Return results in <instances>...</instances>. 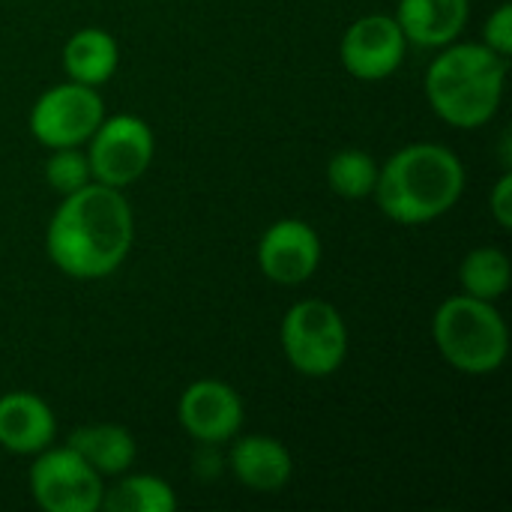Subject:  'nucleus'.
Returning <instances> with one entry per match:
<instances>
[{"mask_svg": "<svg viewBox=\"0 0 512 512\" xmlns=\"http://www.w3.org/2000/svg\"><path fill=\"white\" fill-rule=\"evenodd\" d=\"M105 120V105L96 87L66 81L45 90L30 111V132L45 147H81Z\"/></svg>", "mask_w": 512, "mask_h": 512, "instance_id": "obj_8", "label": "nucleus"}, {"mask_svg": "<svg viewBox=\"0 0 512 512\" xmlns=\"http://www.w3.org/2000/svg\"><path fill=\"white\" fill-rule=\"evenodd\" d=\"M93 471L102 477H117L126 474L129 465L135 462V438L129 429L117 423H93L81 426L69 435L66 441Z\"/></svg>", "mask_w": 512, "mask_h": 512, "instance_id": "obj_15", "label": "nucleus"}, {"mask_svg": "<svg viewBox=\"0 0 512 512\" xmlns=\"http://www.w3.org/2000/svg\"><path fill=\"white\" fill-rule=\"evenodd\" d=\"M102 507L108 512H171L177 495L162 477L132 474L102 495Z\"/></svg>", "mask_w": 512, "mask_h": 512, "instance_id": "obj_18", "label": "nucleus"}, {"mask_svg": "<svg viewBox=\"0 0 512 512\" xmlns=\"http://www.w3.org/2000/svg\"><path fill=\"white\" fill-rule=\"evenodd\" d=\"M327 183L348 201L369 198L378 183V165L366 150H339L327 162Z\"/></svg>", "mask_w": 512, "mask_h": 512, "instance_id": "obj_19", "label": "nucleus"}, {"mask_svg": "<svg viewBox=\"0 0 512 512\" xmlns=\"http://www.w3.org/2000/svg\"><path fill=\"white\" fill-rule=\"evenodd\" d=\"M321 264V237L303 219L273 222L258 243V267L270 282L303 285Z\"/></svg>", "mask_w": 512, "mask_h": 512, "instance_id": "obj_10", "label": "nucleus"}, {"mask_svg": "<svg viewBox=\"0 0 512 512\" xmlns=\"http://www.w3.org/2000/svg\"><path fill=\"white\" fill-rule=\"evenodd\" d=\"M117 60H120V51H117L114 36L99 27H81L63 45V69L69 81H78L87 87L105 84L114 75Z\"/></svg>", "mask_w": 512, "mask_h": 512, "instance_id": "obj_16", "label": "nucleus"}, {"mask_svg": "<svg viewBox=\"0 0 512 512\" xmlns=\"http://www.w3.org/2000/svg\"><path fill=\"white\" fill-rule=\"evenodd\" d=\"M228 465L246 489L261 492V495L285 489L294 474V459H291L288 447L267 435L240 438L231 447Z\"/></svg>", "mask_w": 512, "mask_h": 512, "instance_id": "obj_13", "label": "nucleus"}, {"mask_svg": "<svg viewBox=\"0 0 512 512\" xmlns=\"http://www.w3.org/2000/svg\"><path fill=\"white\" fill-rule=\"evenodd\" d=\"M459 282H462L468 297L495 303L498 297L507 294L512 282V264L507 252L495 249V246L471 249L459 267Z\"/></svg>", "mask_w": 512, "mask_h": 512, "instance_id": "obj_17", "label": "nucleus"}, {"mask_svg": "<svg viewBox=\"0 0 512 512\" xmlns=\"http://www.w3.org/2000/svg\"><path fill=\"white\" fill-rule=\"evenodd\" d=\"M432 339L441 357L465 375H492L510 354V330L495 303L468 294L438 306Z\"/></svg>", "mask_w": 512, "mask_h": 512, "instance_id": "obj_4", "label": "nucleus"}, {"mask_svg": "<svg viewBox=\"0 0 512 512\" xmlns=\"http://www.w3.org/2000/svg\"><path fill=\"white\" fill-rule=\"evenodd\" d=\"M30 468V495L45 512L102 510V474L93 471L69 444L45 447Z\"/></svg>", "mask_w": 512, "mask_h": 512, "instance_id": "obj_7", "label": "nucleus"}, {"mask_svg": "<svg viewBox=\"0 0 512 512\" xmlns=\"http://www.w3.org/2000/svg\"><path fill=\"white\" fill-rule=\"evenodd\" d=\"M489 207H492L495 222H498L504 231H510L512 228V174H504V177L495 183Z\"/></svg>", "mask_w": 512, "mask_h": 512, "instance_id": "obj_22", "label": "nucleus"}, {"mask_svg": "<svg viewBox=\"0 0 512 512\" xmlns=\"http://www.w3.org/2000/svg\"><path fill=\"white\" fill-rule=\"evenodd\" d=\"M483 45H489L495 54H501V57H507V60H510V54H512V6L510 3H501V6L489 15V21H486V27H483Z\"/></svg>", "mask_w": 512, "mask_h": 512, "instance_id": "obj_21", "label": "nucleus"}, {"mask_svg": "<svg viewBox=\"0 0 512 512\" xmlns=\"http://www.w3.org/2000/svg\"><path fill=\"white\" fill-rule=\"evenodd\" d=\"M282 351L309 378L333 375L348 357V327L327 300H300L282 318Z\"/></svg>", "mask_w": 512, "mask_h": 512, "instance_id": "obj_5", "label": "nucleus"}, {"mask_svg": "<svg viewBox=\"0 0 512 512\" xmlns=\"http://www.w3.org/2000/svg\"><path fill=\"white\" fill-rule=\"evenodd\" d=\"M180 426L201 444H225L243 426V402L225 381H195L183 390L177 405Z\"/></svg>", "mask_w": 512, "mask_h": 512, "instance_id": "obj_11", "label": "nucleus"}, {"mask_svg": "<svg viewBox=\"0 0 512 512\" xmlns=\"http://www.w3.org/2000/svg\"><path fill=\"white\" fill-rule=\"evenodd\" d=\"M132 240L135 219L123 192L90 180L60 201L45 234V249L60 273L102 279L126 261Z\"/></svg>", "mask_w": 512, "mask_h": 512, "instance_id": "obj_1", "label": "nucleus"}, {"mask_svg": "<svg viewBox=\"0 0 512 512\" xmlns=\"http://www.w3.org/2000/svg\"><path fill=\"white\" fill-rule=\"evenodd\" d=\"M408 39L393 15L375 12L357 18L339 45L342 66L360 81H384L405 60Z\"/></svg>", "mask_w": 512, "mask_h": 512, "instance_id": "obj_9", "label": "nucleus"}, {"mask_svg": "<svg viewBox=\"0 0 512 512\" xmlns=\"http://www.w3.org/2000/svg\"><path fill=\"white\" fill-rule=\"evenodd\" d=\"M468 0H399L396 21L408 42L420 48H444L459 39L468 24Z\"/></svg>", "mask_w": 512, "mask_h": 512, "instance_id": "obj_14", "label": "nucleus"}, {"mask_svg": "<svg viewBox=\"0 0 512 512\" xmlns=\"http://www.w3.org/2000/svg\"><path fill=\"white\" fill-rule=\"evenodd\" d=\"M153 150H156L153 129L141 117L135 114L105 117L90 135V150H87L90 174L96 183L111 189L132 186L150 168Z\"/></svg>", "mask_w": 512, "mask_h": 512, "instance_id": "obj_6", "label": "nucleus"}, {"mask_svg": "<svg viewBox=\"0 0 512 512\" xmlns=\"http://www.w3.org/2000/svg\"><path fill=\"white\" fill-rule=\"evenodd\" d=\"M462 192L465 168L459 156L444 144L420 141L396 150L384 168H378L372 195L393 222L423 225L453 210Z\"/></svg>", "mask_w": 512, "mask_h": 512, "instance_id": "obj_2", "label": "nucleus"}, {"mask_svg": "<svg viewBox=\"0 0 512 512\" xmlns=\"http://www.w3.org/2000/svg\"><path fill=\"white\" fill-rule=\"evenodd\" d=\"M57 432L51 408L24 390L0 396V447L15 456H36L51 447Z\"/></svg>", "mask_w": 512, "mask_h": 512, "instance_id": "obj_12", "label": "nucleus"}, {"mask_svg": "<svg viewBox=\"0 0 512 512\" xmlns=\"http://www.w3.org/2000/svg\"><path fill=\"white\" fill-rule=\"evenodd\" d=\"M507 81V57L483 42H462L432 60L426 72V96L432 111L459 129L489 123L501 105Z\"/></svg>", "mask_w": 512, "mask_h": 512, "instance_id": "obj_3", "label": "nucleus"}, {"mask_svg": "<svg viewBox=\"0 0 512 512\" xmlns=\"http://www.w3.org/2000/svg\"><path fill=\"white\" fill-rule=\"evenodd\" d=\"M45 180L60 195H69V192L87 186L93 180L87 153H81L78 147H54V153L45 162Z\"/></svg>", "mask_w": 512, "mask_h": 512, "instance_id": "obj_20", "label": "nucleus"}]
</instances>
